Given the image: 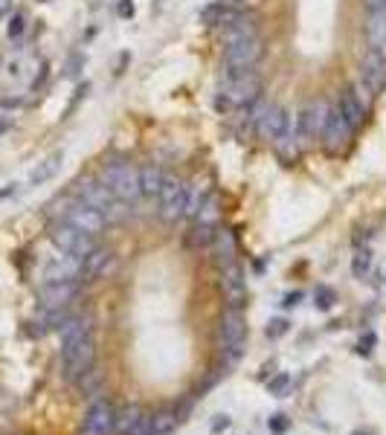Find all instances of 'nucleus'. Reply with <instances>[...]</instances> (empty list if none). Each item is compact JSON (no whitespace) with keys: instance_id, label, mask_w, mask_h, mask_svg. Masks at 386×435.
<instances>
[{"instance_id":"1","label":"nucleus","mask_w":386,"mask_h":435,"mask_svg":"<svg viewBox=\"0 0 386 435\" xmlns=\"http://www.w3.org/2000/svg\"><path fill=\"white\" fill-rule=\"evenodd\" d=\"M61 334V362H64V377L67 380H79L85 372L93 369L96 362V340H93V328L82 317H67L58 328Z\"/></svg>"},{"instance_id":"2","label":"nucleus","mask_w":386,"mask_h":435,"mask_svg":"<svg viewBox=\"0 0 386 435\" xmlns=\"http://www.w3.org/2000/svg\"><path fill=\"white\" fill-rule=\"evenodd\" d=\"M253 122H256L259 137H261L264 142L276 145V149H279L282 154H287V151H291L294 145H297V142H294L297 131H294L291 116H287L285 108L256 102V108H253Z\"/></svg>"},{"instance_id":"3","label":"nucleus","mask_w":386,"mask_h":435,"mask_svg":"<svg viewBox=\"0 0 386 435\" xmlns=\"http://www.w3.org/2000/svg\"><path fill=\"white\" fill-rule=\"evenodd\" d=\"M99 180L113 191L116 201H123L128 206L137 198H142V191H139V172H137L134 165H128V163H111V165H105Z\"/></svg>"},{"instance_id":"4","label":"nucleus","mask_w":386,"mask_h":435,"mask_svg":"<svg viewBox=\"0 0 386 435\" xmlns=\"http://www.w3.org/2000/svg\"><path fill=\"white\" fill-rule=\"evenodd\" d=\"M261 96V76L256 70H230L224 84V102L235 108L256 105Z\"/></svg>"},{"instance_id":"5","label":"nucleus","mask_w":386,"mask_h":435,"mask_svg":"<svg viewBox=\"0 0 386 435\" xmlns=\"http://www.w3.org/2000/svg\"><path fill=\"white\" fill-rule=\"evenodd\" d=\"M50 241L61 253L76 256V258H85V256H90L96 247H99L96 244V235H87V232H82L76 227H70L67 221H56L50 227Z\"/></svg>"},{"instance_id":"6","label":"nucleus","mask_w":386,"mask_h":435,"mask_svg":"<svg viewBox=\"0 0 386 435\" xmlns=\"http://www.w3.org/2000/svg\"><path fill=\"white\" fill-rule=\"evenodd\" d=\"M189 191H192L189 183H183V180H178V177H172V175H166L163 189H160V195H157V201H160V218H163V221L175 224V221H180V218H186Z\"/></svg>"},{"instance_id":"7","label":"nucleus","mask_w":386,"mask_h":435,"mask_svg":"<svg viewBox=\"0 0 386 435\" xmlns=\"http://www.w3.org/2000/svg\"><path fill=\"white\" fill-rule=\"evenodd\" d=\"M61 206H64L61 209V221H67L70 227H76V229H82L87 235H102V229L108 227L105 215L99 209L82 203V201H61Z\"/></svg>"},{"instance_id":"8","label":"nucleus","mask_w":386,"mask_h":435,"mask_svg":"<svg viewBox=\"0 0 386 435\" xmlns=\"http://www.w3.org/2000/svg\"><path fill=\"white\" fill-rule=\"evenodd\" d=\"M354 137L351 125L346 122V116L340 113V108H328V119H325V128H323V145L328 154H343L349 149V139Z\"/></svg>"},{"instance_id":"9","label":"nucleus","mask_w":386,"mask_h":435,"mask_svg":"<svg viewBox=\"0 0 386 435\" xmlns=\"http://www.w3.org/2000/svg\"><path fill=\"white\" fill-rule=\"evenodd\" d=\"M325 119H328V105H325V102H313V105L302 108L299 116H297V139H299L302 145L317 142V139L323 137Z\"/></svg>"},{"instance_id":"10","label":"nucleus","mask_w":386,"mask_h":435,"mask_svg":"<svg viewBox=\"0 0 386 435\" xmlns=\"http://www.w3.org/2000/svg\"><path fill=\"white\" fill-rule=\"evenodd\" d=\"M264 56V41L261 35L244 38V41H235L227 46V67L230 70H253Z\"/></svg>"},{"instance_id":"11","label":"nucleus","mask_w":386,"mask_h":435,"mask_svg":"<svg viewBox=\"0 0 386 435\" xmlns=\"http://www.w3.org/2000/svg\"><path fill=\"white\" fill-rule=\"evenodd\" d=\"M360 90H366L369 96H378L386 87V56L380 50H369L363 64H360Z\"/></svg>"},{"instance_id":"12","label":"nucleus","mask_w":386,"mask_h":435,"mask_svg":"<svg viewBox=\"0 0 386 435\" xmlns=\"http://www.w3.org/2000/svg\"><path fill=\"white\" fill-rule=\"evenodd\" d=\"M113 415H116V406L111 401H105V398L93 401L87 415H85V424H82V435H111Z\"/></svg>"},{"instance_id":"13","label":"nucleus","mask_w":386,"mask_h":435,"mask_svg":"<svg viewBox=\"0 0 386 435\" xmlns=\"http://www.w3.org/2000/svg\"><path fill=\"white\" fill-rule=\"evenodd\" d=\"M76 294H79L76 282H44L38 290L41 310H61L76 299Z\"/></svg>"},{"instance_id":"14","label":"nucleus","mask_w":386,"mask_h":435,"mask_svg":"<svg viewBox=\"0 0 386 435\" xmlns=\"http://www.w3.org/2000/svg\"><path fill=\"white\" fill-rule=\"evenodd\" d=\"M76 195H79L82 203H87V206H93V209H99L102 215L116 203L113 191H111L102 180H79V183H76Z\"/></svg>"},{"instance_id":"15","label":"nucleus","mask_w":386,"mask_h":435,"mask_svg":"<svg viewBox=\"0 0 386 435\" xmlns=\"http://www.w3.org/2000/svg\"><path fill=\"white\" fill-rule=\"evenodd\" d=\"M247 340V317L241 308H230L221 320V343L224 346H232V348H241Z\"/></svg>"},{"instance_id":"16","label":"nucleus","mask_w":386,"mask_h":435,"mask_svg":"<svg viewBox=\"0 0 386 435\" xmlns=\"http://www.w3.org/2000/svg\"><path fill=\"white\" fill-rule=\"evenodd\" d=\"M221 287H224V296H227L230 308H244L247 282H244V273H241V264L238 261L221 270Z\"/></svg>"},{"instance_id":"17","label":"nucleus","mask_w":386,"mask_h":435,"mask_svg":"<svg viewBox=\"0 0 386 435\" xmlns=\"http://www.w3.org/2000/svg\"><path fill=\"white\" fill-rule=\"evenodd\" d=\"M82 276V258L76 256H58L44 267V282H76Z\"/></svg>"},{"instance_id":"18","label":"nucleus","mask_w":386,"mask_h":435,"mask_svg":"<svg viewBox=\"0 0 386 435\" xmlns=\"http://www.w3.org/2000/svg\"><path fill=\"white\" fill-rule=\"evenodd\" d=\"M337 108H340V113L346 116V122L351 125V131H357L360 125H363V119H366V113H369V105L360 99V93H357L354 87H349V90L340 96Z\"/></svg>"},{"instance_id":"19","label":"nucleus","mask_w":386,"mask_h":435,"mask_svg":"<svg viewBox=\"0 0 386 435\" xmlns=\"http://www.w3.org/2000/svg\"><path fill=\"white\" fill-rule=\"evenodd\" d=\"M369 41L372 50H380L386 44V0H369Z\"/></svg>"},{"instance_id":"20","label":"nucleus","mask_w":386,"mask_h":435,"mask_svg":"<svg viewBox=\"0 0 386 435\" xmlns=\"http://www.w3.org/2000/svg\"><path fill=\"white\" fill-rule=\"evenodd\" d=\"M111 264H113V253L105 250V247H96L90 256L82 258V276L85 282H93V279H99L111 270Z\"/></svg>"},{"instance_id":"21","label":"nucleus","mask_w":386,"mask_h":435,"mask_svg":"<svg viewBox=\"0 0 386 435\" xmlns=\"http://www.w3.org/2000/svg\"><path fill=\"white\" fill-rule=\"evenodd\" d=\"M253 35H259V23H256V18L250 15H232V20L224 27V41H227V46L230 44H235V41H244V38H253Z\"/></svg>"},{"instance_id":"22","label":"nucleus","mask_w":386,"mask_h":435,"mask_svg":"<svg viewBox=\"0 0 386 435\" xmlns=\"http://www.w3.org/2000/svg\"><path fill=\"white\" fill-rule=\"evenodd\" d=\"M142 421H146V412H142V406L128 403V406H123V409H116V415H113V432H116V435H131Z\"/></svg>"},{"instance_id":"23","label":"nucleus","mask_w":386,"mask_h":435,"mask_svg":"<svg viewBox=\"0 0 386 435\" xmlns=\"http://www.w3.org/2000/svg\"><path fill=\"white\" fill-rule=\"evenodd\" d=\"M64 163V151H53L50 157H44L35 168H32V175H30V186H41L46 180H53L58 175V168Z\"/></svg>"},{"instance_id":"24","label":"nucleus","mask_w":386,"mask_h":435,"mask_svg":"<svg viewBox=\"0 0 386 435\" xmlns=\"http://www.w3.org/2000/svg\"><path fill=\"white\" fill-rule=\"evenodd\" d=\"M163 180H166V172H163V168H157V165L139 168V191H142V198L157 201L160 189H163Z\"/></svg>"},{"instance_id":"25","label":"nucleus","mask_w":386,"mask_h":435,"mask_svg":"<svg viewBox=\"0 0 386 435\" xmlns=\"http://www.w3.org/2000/svg\"><path fill=\"white\" fill-rule=\"evenodd\" d=\"M215 264H218V270H224V267H230V264H235L238 258H235V238H232V232H218L215 235Z\"/></svg>"},{"instance_id":"26","label":"nucleus","mask_w":386,"mask_h":435,"mask_svg":"<svg viewBox=\"0 0 386 435\" xmlns=\"http://www.w3.org/2000/svg\"><path fill=\"white\" fill-rule=\"evenodd\" d=\"M215 224H201V221H195L192 224V229L186 232V241H189V247H195V250H201V247H209L212 241H215Z\"/></svg>"},{"instance_id":"27","label":"nucleus","mask_w":386,"mask_h":435,"mask_svg":"<svg viewBox=\"0 0 386 435\" xmlns=\"http://www.w3.org/2000/svg\"><path fill=\"white\" fill-rule=\"evenodd\" d=\"M201 20L206 23V27H218V23H227L232 20V12H227L224 9V4H212V6H206L204 12H201Z\"/></svg>"},{"instance_id":"28","label":"nucleus","mask_w":386,"mask_h":435,"mask_svg":"<svg viewBox=\"0 0 386 435\" xmlns=\"http://www.w3.org/2000/svg\"><path fill=\"white\" fill-rule=\"evenodd\" d=\"M175 424H178V415H175V412H160V415L151 418L149 435H168V432L175 429Z\"/></svg>"},{"instance_id":"29","label":"nucleus","mask_w":386,"mask_h":435,"mask_svg":"<svg viewBox=\"0 0 386 435\" xmlns=\"http://www.w3.org/2000/svg\"><path fill=\"white\" fill-rule=\"evenodd\" d=\"M369 270H372V253H369V250H357V256H354V261H351L354 279L363 282V279L369 276Z\"/></svg>"},{"instance_id":"30","label":"nucleus","mask_w":386,"mask_h":435,"mask_svg":"<svg viewBox=\"0 0 386 435\" xmlns=\"http://www.w3.org/2000/svg\"><path fill=\"white\" fill-rule=\"evenodd\" d=\"M291 374H287V372H276L270 380H268V392L270 395H276V398H285V392L287 389H291Z\"/></svg>"},{"instance_id":"31","label":"nucleus","mask_w":386,"mask_h":435,"mask_svg":"<svg viewBox=\"0 0 386 435\" xmlns=\"http://www.w3.org/2000/svg\"><path fill=\"white\" fill-rule=\"evenodd\" d=\"M337 302V294L328 287V284H317V290H313V305H317L320 310H331Z\"/></svg>"},{"instance_id":"32","label":"nucleus","mask_w":386,"mask_h":435,"mask_svg":"<svg viewBox=\"0 0 386 435\" xmlns=\"http://www.w3.org/2000/svg\"><path fill=\"white\" fill-rule=\"evenodd\" d=\"M76 383H79V389H82L85 395H90V398H93L96 392H99V386H102V374L90 369V372H85V374H82Z\"/></svg>"},{"instance_id":"33","label":"nucleus","mask_w":386,"mask_h":435,"mask_svg":"<svg viewBox=\"0 0 386 435\" xmlns=\"http://www.w3.org/2000/svg\"><path fill=\"white\" fill-rule=\"evenodd\" d=\"M23 32H27V15L23 12H15L12 18H9V27H6V35L12 38V41H18Z\"/></svg>"},{"instance_id":"34","label":"nucleus","mask_w":386,"mask_h":435,"mask_svg":"<svg viewBox=\"0 0 386 435\" xmlns=\"http://www.w3.org/2000/svg\"><path fill=\"white\" fill-rule=\"evenodd\" d=\"M375 346H378V336H375V331H363L360 334V340H357V354L360 357H369L372 351H375Z\"/></svg>"},{"instance_id":"35","label":"nucleus","mask_w":386,"mask_h":435,"mask_svg":"<svg viewBox=\"0 0 386 435\" xmlns=\"http://www.w3.org/2000/svg\"><path fill=\"white\" fill-rule=\"evenodd\" d=\"M287 331H291V322L287 320H270L268 322V328H264V336H268V340H279V336H285Z\"/></svg>"},{"instance_id":"36","label":"nucleus","mask_w":386,"mask_h":435,"mask_svg":"<svg viewBox=\"0 0 386 435\" xmlns=\"http://www.w3.org/2000/svg\"><path fill=\"white\" fill-rule=\"evenodd\" d=\"M268 427H270V432H276V435H282V432H287V427H291V421H287V415H273L270 421H268Z\"/></svg>"},{"instance_id":"37","label":"nucleus","mask_w":386,"mask_h":435,"mask_svg":"<svg viewBox=\"0 0 386 435\" xmlns=\"http://www.w3.org/2000/svg\"><path fill=\"white\" fill-rule=\"evenodd\" d=\"M116 12H119V18H131L134 15V4H131V0H119Z\"/></svg>"},{"instance_id":"38","label":"nucleus","mask_w":386,"mask_h":435,"mask_svg":"<svg viewBox=\"0 0 386 435\" xmlns=\"http://www.w3.org/2000/svg\"><path fill=\"white\" fill-rule=\"evenodd\" d=\"M299 302H302V294H299V290H294V294H287V296H285L282 305H285V308H297Z\"/></svg>"},{"instance_id":"39","label":"nucleus","mask_w":386,"mask_h":435,"mask_svg":"<svg viewBox=\"0 0 386 435\" xmlns=\"http://www.w3.org/2000/svg\"><path fill=\"white\" fill-rule=\"evenodd\" d=\"M227 427H230V418H227V415H218V418L212 421V432H221V429H227Z\"/></svg>"},{"instance_id":"40","label":"nucleus","mask_w":386,"mask_h":435,"mask_svg":"<svg viewBox=\"0 0 386 435\" xmlns=\"http://www.w3.org/2000/svg\"><path fill=\"white\" fill-rule=\"evenodd\" d=\"M9 128H12V119L6 113H0V134H6Z\"/></svg>"},{"instance_id":"41","label":"nucleus","mask_w":386,"mask_h":435,"mask_svg":"<svg viewBox=\"0 0 386 435\" xmlns=\"http://www.w3.org/2000/svg\"><path fill=\"white\" fill-rule=\"evenodd\" d=\"M6 9H9V0H0V15H4Z\"/></svg>"},{"instance_id":"42","label":"nucleus","mask_w":386,"mask_h":435,"mask_svg":"<svg viewBox=\"0 0 386 435\" xmlns=\"http://www.w3.org/2000/svg\"><path fill=\"white\" fill-rule=\"evenodd\" d=\"M351 435H375L372 429H357V432H351Z\"/></svg>"},{"instance_id":"43","label":"nucleus","mask_w":386,"mask_h":435,"mask_svg":"<svg viewBox=\"0 0 386 435\" xmlns=\"http://www.w3.org/2000/svg\"><path fill=\"white\" fill-rule=\"evenodd\" d=\"M218 4H232V0H218Z\"/></svg>"},{"instance_id":"44","label":"nucleus","mask_w":386,"mask_h":435,"mask_svg":"<svg viewBox=\"0 0 386 435\" xmlns=\"http://www.w3.org/2000/svg\"><path fill=\"white\" fill-rule=\"evenodd\" d=\"M232 4H244V0H232Z\"/></svg>"},{"instance_id":"45","label":"nucleus","mask_w":386,"mask_h":435,"mask_svg":"<svg viewBox=\"0 0 386 435\" xmlns=\"http://www.w3.org/2000/svg\"><path fill=\"white\" fill-rule=\"evenodd\" d=\"M44 4H46V0H44Z\"/></svg>"}]
</instances>
